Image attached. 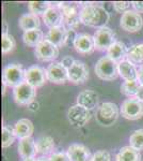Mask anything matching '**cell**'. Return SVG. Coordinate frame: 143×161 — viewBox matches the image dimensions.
Returning a JSON list of instances; mask_svg holds the SVG:
<instances>
[{"mask_svg": "<svg viewBox=\"0 0 143 161\" xmlns=\"http://www.w3.org/2000/svg\"><path fill=\"white\" fill-rule=\"evenodd\" d=\"M110 19L107 10L101 6L88 3L80 9V19L81 23L89 27L97 28L105 27Z\"/></svg>", "mask_w": 143, "mask_h": 161, "instance_id": "1", "label": "cell"}, {"mask_svg": "<svg viewBox=\"0 0 143 161\" xmlns=\"http://www.w3.org/2000/svg\"><path fill=\"white\" fill-rule=\"evenodd\" d=\"M121 110L113 102H104L96 110V121L104 127H111L118 120Z\"/></svg>", "mask_w": 143, "mask_h": 161, "instance_id": "2", "label": "cell"}, {"mask_svg": "<svg viewBox=\"0 0 143 161\" xmlns=\"http://www.w3.org/2000/svg\"><path fill=\"white\" fill-rule=\"evenodd\" d=\"M95 73L103 80H111L118 79L119 75V64L110 59L108 56H104L97 60L95 64Z\"/></svg>", "mask_w": 143, "mask_h": 161, "instance_id": "3", "label": "cell"}, {"mask_svg": "<svg viewBox=\"0 0 143 161\" xmlns=\"http://www.w3.org/2000/svg\"><path fill=\"white\" fill-rule=\"evenodd\" d=\"M60 10L63 14V26L66 29H76L81 23L80 10L76 2H61Z\"/></svg>", "mask_w": 143, "mask_h": 161, "instance_id": "4", "label": "cell"}, {"mask_svg": "<svg viewBox=\"0 0 143 161\" xmlns=\"http://www.w3.org/2000/svg\"><path fill=\"white\" fill-rule=\"evenodd\" d=\"M25 73L26 70L18 64H8L3 69L2 73V83L6 84L8 87L15 88L18 85L25 82Z\"/></svg>", "mask_w": 143, "mask_h": 161, "instance_id": "5", "label": "cell"}, {"mask_svg": "<svg viewBox=\"0 0 143 161\" xmlns=\"http://www.w3.org/2000/svg\"><path fill=\"white\" fill-rule=\"evenodd\" d=\"M93 39H94L95 50L100 52L108 51L118 41L115 32L107 26L96 30L94 36H93Z\"/></svg>", "mask_w": 143, "mask_h": 161, "instance_id": "6", "label": "cell"}, {"mask_svg": "<svg viewBox=\"0 0 143 161\" xmlns=\"http://www.w3.org/2000/svg\"><path fill=\"white\" fill-rule=\"evenodd\" d=\"M36 88L25 80L20 85L13 88V98L18 105H29L35 100Z\"/></svg>", "mask_w": 143, "mask_h": 161, "instance_id": "7", "label": "cell"}, {"mask_svg": "<svg viewBox=\"0 0 143 161\" xmlns=\"http://www.w3.org/2000/svg\"><path fill=\"white\" fill-rule=\"evenodd\" d=\"M34 54L38 60L42 62H54V60H56L59 56V47L47 39H44L35 47Z\"/></svg>", "mask_w": 143, "mask_h": 161, "instance_id": "8", "label": "cell"}, {"mask_svg": "<svg viewBox=\"0 0 143 161\" xmlns=\"http://www.w3.org/2000/svg\"><path fill=\"white\" fill-rule=\"evenodd\" d=\"M121 114L128 120H138L143 116V102L137 98H128L122 103Z\"/></svg>", "mask_w": 143, "mask_h": 161, "instance_id": "9", "label": "cell"}, {"mask_svg": "<svg viewBox=\"0 0 143 161\" xmlns=\"http://www.w3.org/2000/svg\"><path fill=\"white\" fill-rule=\"evenodd\" d=\"M91 117H92L91 111L78 104L71 106L67 111V119L72 126L76 128H81L85 126L90 121Z\"/></svg>", "mask_w": 143, "mask_h": 161, "instance_id": "10", "label": "cell"}, {"mask_svg": "<svg viewBox=\"0 0 143 161\" xmlns=\"http://www.w3.org/2000/svg\"><path fill=\"white\" fill-rule=\"evenodd\" d=\"M120 26L127 32H137L143 27V19L140 13L136 12L135 10H128L122 14Z\"/></svg>", "mask_w": 143, "mask_h": 161, "instance_id": "11", "label": "cell"}, {"mask_svg": "<svg viewBox=\"0 0 143 161\" xmlns=\"http://www.w3.org/2000/svg\"><path fill=\"white\" fill-rule=\"evenodd\" d=\"M47 80L54 84H64L69 80L67 69L61 62H51L46 69Z\"/></svg>", "mask_w": 143, "mask_h": 161, "instance_id": "12", "label": "cell"}, {"mask_svg": "<svg viewBox=\"0 0 143 161\" xmlns=\"http://www.w3.org/2000/svg\"><path fill=\"white\" fill-rule=\"evenodd\" d=\"M25 80L34 88L42 87L47 80L46 70L40 66H32L26 70Z\"/></svg>", "mask_w": 143, "mask_h": 161, "instance_id": "13", "label": "cell"}, {"mask_svg": "<svg viewBox=\"0 0 143 161\" xmlns=\"http://www.w3.org/2000/svg\"><path fill=\"white\" fill-rule=\"evenodd\" d=\"M67 72H69V80L74 84H82L89 79V69L84 62L80 60H75Z\"/></svg>", "mask_w": 143, "mask_h": 161, "instance_id": "14", "label": "cell"}, {"mask_svg": "<svg viewBox=\"0 0 143 161\" xmlns=\"http://www.w3.org/2000/svg\"><path fill=\"white\" fill-rule=\"evenodd\" d=\"M74 47L77 53L81 55H89L95 51V44L93 36L89 33H79L74 43Z\"/></svg>", "mask_w": 143, "mask_h": 161, "instance_id": "15", "label": "cell"}, {"mask_svg": "<svg viewBox=\"0 0 143 161\" xmlns=\"http://www.w3.org/2000/svg\"><path fill=\"white\" fill-rule=\"evenodd\" d=\"M98 101H100L98 95L96 93V92L91 89L82 90L77 96V104L89 111H92L100 106L98 105Z\"/></svg>", "mask_w": 143, "mask_h": 161, "instance_id": "16", "label": "cell"}, {"mask_svg": "<svg viewBox=\"0 0 143 161\" xmlns=\"http://www.w3.org/2000/svg\"><path fill=\"white\" fill-rule=\"evenodd\" d=\"M71 161H91L92 154L87 146L81 144H72L66 150Z\"/></svg>", "mask_w": 143, "mask_h": 161, "instance_id": "17", "label": "cell"}, {"mask_svg": "<svg viewBox=\"0 0 143 161\" xmlns=\"http://www.w3.org/2000/svg\"><path fill=\"white\" fill-rule=\"evenodd\" d=\"M36 146V156L40 158H45L54 154V141L51 136H40L35 141Z\"/></svg>", "mask_w": 143, "mask_h": 161, "instance_id": "18", "label": "cell"}, {"mask_svg": "<svg viewBox=\"0 0 143 161\" xmlns=\"http://www.w3.org/2000/svg\"><path fill=\"white\" fill-rule=\"evenodd\" d=\"M42 17L45 25L49 29L59 27V26H63V14H62V11L60 10V8L50 7Z\"/></svg>", "mask_w": 143, "mask_h": 161, "instance_id": "19", "label": "cell"}, {"mask_svg": "<svg viewBox=\"0 0 143 161\" xmlns=\"http://www.w3.org/2000/svg\"><path fill=\"white\" fill-rule=\"evenodd\" d=\"M127 53H128V48L126 47L125 44L122 41H116L107 51V56L116 64H120L121 61L127 59Z\"/></svg>", "mask_w": 143, "mask_h": 161, "instance_id": "20", "label": "cell"}, {"mask_svg": "<svg viewBox=\"0 0 143 161\" xmlns=\"http://www.w3.org/2000/svg\"><path fill=\"white\" fill-rule=\"evenodd\" d=\"M18 154L23 159L26 158H35L36 157V146L35 141L32 137L19 140L18 144Z\"/></svg>", "mask_w": 143, "mask_h": 161, "instance_id": "21", "label": "cell"}, {"mask_svg": "<svg viewBox=\"0 0 143 161\" xmlns=\"http://www.w3.org/2000/svg\"><path fill=\"white\" fill-rule=\"evenodd\" d=\"M14 131L16 136L19 140L27 139V137H31L33 131H34V126H33L32 121L27 118L19 119L14 126Z\"/></svg>", "mask_w": 143, "mask_h": 161, "instance_id": "22", "label": "cell"}, {"mask_svg": "<svg viewBox=\"0 0 143 161\" xmlns=\"http://www.w3.org/2000/svg\"><path fill=\"white\" fill-rule=\"evenodd\" d=\"M119 75L124 80H138V69L132 62L125 59L119 64Z\"/></svg>", "mask_w": 143, "mask_h": 161, "instance_id": "23", "label": "cell"}, {"mask_svg": "<svg viewBox=\"0 0 143 161\" xmlns=\"http://www.w3.org/2000/svg\"><path fill=\"white\" fill-rule=\"evenodd\" d=\"M66 31L67 29L64 26H59V27H54L48 30L46 38L48 41L54 43V45L62 46L65 44V38H66Z\"/></svg>", "mask_w": 143, "mask_h": 161, "instance_id": "24", "label": "cell"}, {"mask_svg": "<svg viewBox=\"0 0 143 161\" xmlns=\"http://www.w3.org/2000/svg\"><path fill=\"white\" fill-rule=\"evenodd\" d=\"M19 27L22 30L28 31V30H33V29H38L41 26V20L40 17L38 15H34L32 13H27L20 16L19 19Z\"/></svg>", "mask_w": 143, "mask_h": 161, "instance_id": "25", "label": "cell"}, {"mask_svg": "<svg viewBox=\"0 0 143 161\" xmlns=\"http://www.w3.org/2000/svg\"><path fill=\"white\" fill-rule=\"evenodd\" d=\"M43 40H44V33L40 28L38 29L25 31L24 35H23V41H24V43L26 45L31 46V47H36Z\"/></svg>", "mask_w": 143, "mask_h": 161, "instance_id": "26", "label": "cell"}, {"mask_svg": "<svg viewBox=\"0 0 143 161\" xmlns=\"http://www.w3.org/2000/svg\"><path fill=\"white\" fill-rule=\"evenodd\" d=\"M115 161H141V155L131 146H124L116 155Z\"/></svg>", "mask_w": 143, "mask_h": 161, "instance_id": "27", "label": "cell"}, {"mask_svg": "<svg viewBox=\"0 0 143 161\" xmlns=\"http://www.w3.org/2000/svg\"><path fill=\"white\" fill-rule=\"evenodd\" d=\"M127 60L135 64V66H140L143 64V43L135 44L128 48L127 53Z\"/></svg>", "mask_w": 143, "mask_h": 161, "instance_id": "28", "label": "cell"}, {"mask_svg": "<svg viewBox=\"0 0 143 161\" xmlns=\"http://www.w3.org/2000/svg\"><path fill=\"white\" fill-rule=\"evenodd\" d=\"M140 86H141V84L138 80H124V83L121 86V92L129 98H135Z\"/></svg>", "mask_w": 143, "mask_h": 161, "instance_id": "29", "label": "cell"}, {"mask_svg": "<svg viewBox=\"0 0 143 161\" xmlns=\"http://www.w3.org/2000/svg\"><path fill=\"white\" fill-rule=\"evenodd\" d=\"M50 8V2L49 1H30L28 2V9L30 13L34 15H43L45 12Z\"/></svg>", "mask_w": 143, "mask_h": 161, "instance_id": "30", "label": "cell"}, {"mask_svg": "<svg viewBox=\"0 0 143 161\" xmlns=\"http://www.w3.org/2000/svg\"><path fill=\"white\" fill-rule=\"evenodd\" d=\"M16 134H15L14 128H12L11 126L4 125L2 127V148H8L14 143Z\"/></svg>", "mask_w": 143, "mask_h": 161, "instance_id": "31", "label": "cell"}, {"mask_svg": "<svg viewBox=\"0 0 143 161\" xmlns=\"http://www.w3.org/2000/svg\"><path fill=\"white\" fill-rule=\"evenodd\" d=\"M129 146L137 149L138 152L143 150V129L135 130L129 136Z\"/></svg>", "mask_w": 143, "mask_h": 161, "instance_id": "32", "label": "cell"}, {"mask_svg": "<svg viewBox=\"0 0 143 161\" xmlns=\"http://www.w3.org/2000/svg\"><path fill=\"white\" fill-rule=\"evenodd\" d=\"M1 43H2V47L1 52L2 54H9L15 50V46H16V42H15V39L11 35H2L1 36Z\"/></svg>", "mask_w": 143, "mask_h": 161, "instance_id": "33", "label": "cell"}, {"mask_svg": "<svg viewBox=\"0 0 143 161\" xmlns=\"http://www.w3.org/2000/svg\"><path fill=\"white\" fill-rule=\"evenodd\" d=\"M130 4H131V2H128V1H114L112 3V6H113V9L118 13H123L124 14V13L129 10Z\"/></svg>", "mask_w": 143, "mask_h": 161, "instance_id": "34", "label": "cell"}, {"mask_svg": "<svg viewBox=\"0 0 143 161\" xmlns=\"http://www.w3.org/2000/svg\"><path fill=\"white\" fill-rule=\"evenodd\" d=\"M91 161H111V155L107 150H98L92 156Z\"/></svg>", "mask_w": 143, "mask_h": 161, "instance_id": "35", "label": "cell"}, {"mask_svg": "<svg viewBox=\"0 0 143 161\" xmlns=\"http://www.w3.org/2000/svg\"><path fill=\"white\" fill-rule=\"evenodd\" d=\"M77 32L76 30L74 29H67L66 31V38H65V46H71L73 45L74 46V43H75V40L77 38Z\"/></svg>", "mask_w": 143, "mask_h": 161, "instance_id": "36", "label": "cell"}, {"mask_svg": "<svg viewBox=\"0 0 143 161\" xmlns=\"http://www.w3.org/2000/svg\"><path fill=\"white\" fill-rule=\"evenodd\" d=\"M48 160L49 161H71L67 153H64V152L54 153L50 157H48Z\"/></svg>", "mask_w": 143, "mask_h": 161, "instance_id": "37", "label": "cell"}, {"mask_svg": "<svg viewBox=\"0 0 143 161\" xmlns=\"http://www.w3.org/2000/svg\"><path fill=\"white\" fill-rule=\"evenodd\" d=\"M60 62H61V64H63V66L65 67L67 70H69L73 66V64L75 62V59L73 58L72 56H64L63 58H62V60L60 61Z\"/></svg>", "mask_w": 143, "mask_h": 161, "instance_id": "38", "label": "cell"}, {"mask_svg": "<svg viewBox=\"0 0 143 161\" xmlns=\"http://www.w3.org/2000/svg\"><path fill=\"white\" fill-rule=\"evenodd\" d=\"M131 6L138 13H143V1H132Z\"/></svg>", "mask_w": 143, "mask_h": 161, "instance_id": "39", "label": "cell"}, {"mask_svg": "<svg viewBox=\"0 0 143 161\" xmlns=\"http://www.w3.org/2000/svg\"><path fill=\"white\" fill-rule=\"evenodd\" d=\"M38 108H40V103L35 100L28 105V110L31 111V112H36V111H38Z\"/></svg>", "mask_w": 143, "mask_h": 161, "instance_id": "40", "label": "cell"}, {"mask_svg": "<svg viewBox=\"0 0 143 161\" xmlns=\"http://www.w3.org/2000/svg\"><path fill=\"white\" fill-rule=\"evenodd\" d=\"M138 80L140 82V84L143 85V64L138 69Z\"/></svg>", "mask_w": 143, "mask_h": 161, "instance_id": "41", "label": "cell"}, {"mask_svg": "<svg viewBox=\"0 0 143 161\" xmlns=\"http://www.w3.org/2000/svg\"><path fill=\"white\" fill-rule=\"evenodd\" d=\"M135 98H137L138 100H140L141 102H143V85L140 86L139 90H138V92H137V95Z\"/></svg>", "mask_w": 143, "mask_h": 161, "instance_id": "42", "label": "cell"}, {"mask_svg": "<svg viewBox=\"0 0 143 161\" xmlns=\"http://www.w3.org/2000/svg\"><path fill=\"white\" fill-rule=\"evenodd\" d=\"M2 35H8V24L3 22V28H2Z\"/></svg>", "mask_w": 143, "mask_h": 161, "instance_id": "43", "label": "cell"}, {"mask_svg": "<svg viewBox=\"0 0 143 161\" xmlns=\"http://www.w3.org/2000/svg\"><path fill=\"white\" fill-rule=\"evenodd\" d=\"M7 87H8L7 85L2 83V96H4V93H6V88H7Z\"/></svg>", "mask_w": 143, "mask_h": 161, "instance_id": "44", "label": "cell"}, {"mask_svg": "<svg viewBox=\"0 0 143 161\" xmlns=\"http://www.w3.org/2000/svg\"><path fill=\"white\" fill-rule=\"evenodd\" d=\"M35 158H26V159H23V161H35Z\"/></svg>", "mask_w": 143, "mask_h": 161, "instance_id": "45", "label": "cell"}, {"mask_svg": "<svg viewBox=\"0 0 143 161\" xmlns=\"http://www.w3.org/2000/svg\"><path fill=\"white\" fill-rule=\"evenodd\" d=\"M35 161H49L48 158L46 159V158H38V159H36Z\"/></svg>", "mask_w": 143, "mask_h": 161, "instance_id": "46", "label": "cell"}]
</instances>
